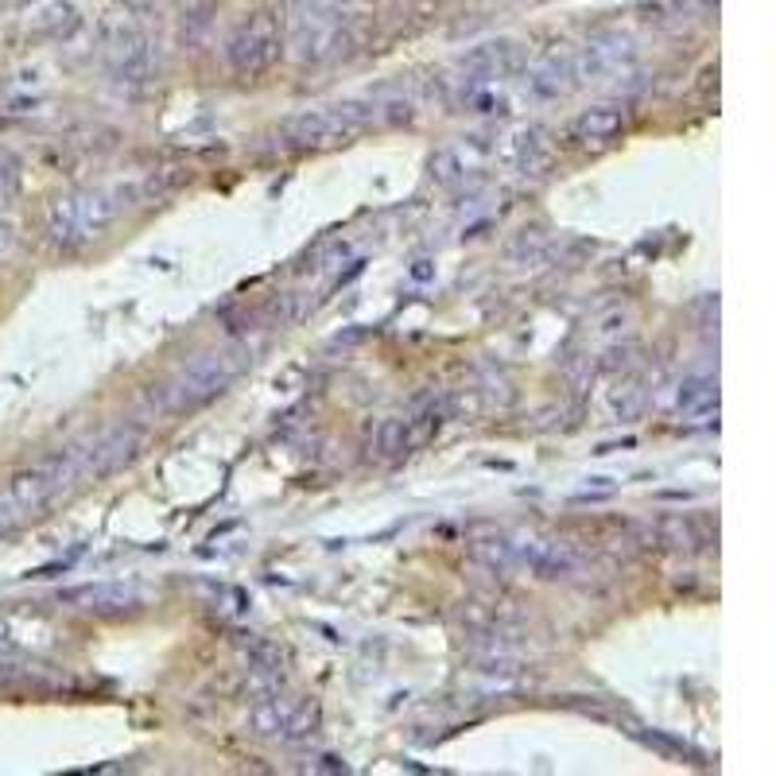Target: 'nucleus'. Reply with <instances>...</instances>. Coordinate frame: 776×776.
Instances as JSON below:
<instances>
[{
  "label": "nucleus",
  "mask_w": 776,
  "mask_h": 776,
  "mask_svg": "<svg viewBox=\"0 0 776 776\" xmlns=\"http://www.w3.org/2000/svg\"><path fill=\"white\" fill-rule=\"evenodd\" d=\"M132 206H140V187L136 183H113V187H94L66 195L58 203H51L47 214V233L55 245L78 249L86 241L101 238L121 214H129Z\"/></svg>",
  "instance_id": "1"
},
{
  "label": "nucleus",
  "mask_w": 776,
  "mask_h": 776,
  "mask_svg": "<svg viewBox=\"0 0 776 776\" xmlns=\"http://www.w3.org/2000/svg\"><path fill=\"white\" fill-rule=\"evenodd\" d=\"M381 106H361V101H338V106H319L280 124L276 144L287 152H323V147L350 144L358 132H365L376 121Z\"/></svg>",
  "instance_id": "2"
},
{
  "label": "nucleus",
  "mask_w": 776,
  "mask_h": 776,
  "mask_svg": "<svg viewBox=\"0 0 776 776\" xmlns=\"http://www.w3.org/2000/svg\"><path fill=\"white\" fill-rule=\"evenodd\" d=\"M241 365H245V353L241 350L203 353V358H195L187 369H179V373L160 389V401L155 404H160V412H167V416L203 408V404H210L214 396H221L229 384L238 381Z\"/></svg>",
  "instance_id": "3"
},
{
  "label": "nucleus",
  "mask_w": 776,
  "mask_h": 776,
  "mask_svg": "<svg viewBox=\"0 0 776 776\" xmlns=\"http://www.w3.org/2000/svg\"><path fill=\"white\" fill-rule=\"evenodd\" d=\"M280 47H284V24H280V17L269 9L253 12L226 43L229 70L241 74V78H256V74H264L276 63Z\"/></svg>",
  "instance_id": "4"
},
{
  "label": "nucleus",
  "mask_w": 776,
  "mask_h": 776,
  "mask_svg": "<svg viewBox=\"0 0 776 776\" xmlns=\"http://www.w3.org/2000/svg\"><path fill=\"white\" fill-rule=\"evenodd\" d=\"M524 66V47L516 40H490L470 47L458 58V78H450L462 98H470L474 90H490L498 78H509Z\"/></svg>",
  "instance_id": "5"
},
{
  "label": "nucleus",
  "mask_w": 776,
  "mask_h": 776,
  "mask_svg": "<svg viewBox=\"0 0 776 776\" xmlns=\"http://www.w3.org/2000/svg\"><path fill=\"white\" fill-rule=\"evenodd\" d=\"M147 435L140 427H113V431L98 435V439L83 442V447H70L74 462H78V478L86 482H98V478H109L117 470L132 462V458L144 450Z\"/></svg>",
  "instance_id": "6"
},
{
  "label": "nucleus",
  "mask_w": 776,
  "mask_h": 776,
  "mask_svg": "<svg viewBox=\"0 0 776 776\" xmlns=\"http://www.w3.org/2000/svg\"><path fill=\"white\" fill-rule=\"evenodd\" d=\"M630 58H633V43H630V35H621V32L594 35V40L582 43L579 51H571L579 86L598 83V78H610V74L621 70V66H630Z\"/></svg>",
  "instance_id": "7"
},
{
  "label": "nucleus",
  "mask_w": 776,
  "mask_h": 776,
  "mask_svg": "<svg viewBox=\"0 0 776 776\" xmlns=\"http://www.w3.org/2000/svg\"><path fill=\"white\" fill-rule=\"evenodd\" d=\"M253 726L261 734L284 737V742H299V737H310L315 726H319V707L310 703H264L253 711Z\"/></svg>",
  "instance_id": "8"
},
{
  "label": "nucleus",
  "mask_w": 776,
  "mask_h": 776,
  "mask_svg": "<svg viewBox=\"0 0 776 776\" xmlns=\"http://www.w3.org/2000/svg\"><path fill=\"white\" fill-rule=\"evenodd\" d=\"M625 124H630L625 106H594L571 121V140L582 152H602V147H610L625 132Z\"/></svg>",
  "instance_id": "9"
},
{
  "label": "nucleus",
  "mask_w": 776,
  "mask_h": 776,
  "mask_svg": "<svg viewBox=\"0 0 776 776\" xmlns=\"http://www.w3.org/2000/svg\"><path fill=\"white\" fill-rule=\"evenodd\" d=\"M63 602L78 605L83 613H101V617L140 610V594L132 587H121V582H94V587L63 590Z\"/></svg>",
  "instance_id": "10"
},
{
  "label": "nucleus",
  "mask_w": 776,
  "mask_h": 776,
  "mask_svg": "<svg viewBox=\"0 0 776 776\" xmlns=\"http://www.w3.org/2000/svg\"><path fill=\"white\" fill-rule=\"evenodd\" d=\"M524 86H528V94L532 98H539V101H556V98H564V94H571L575 86H579V78H575L571 51H551V55H544L528 70Z\"/></svg>",
  "instance_id": "11"
},
{
  "label": "nucleus",
  "mask_w": 776,
  "mask_h": 776,
  "mask_svg": "<svg viewBox=\"0 0 776 776\" xmlns=\"http://www.w3.org/2000/svg\"><path fill=\"white\" fill-rule=\"evenodd\" d=\"M412 447H416V442H412L408 416L381 419V427H376V450H381V458H401V455H408Z\"/></svg>",
  "instance_id": "12"
},
{
  "label": "nucleus",
  "mask_w": 776,
  "mask_h": 776,
  "mask_svg": "<svg viewBox=\"0 0 776 776\" xmlns=\"http://www.w3.org/2000/svg\"><path fill=\"white\" fill-rule=\"evenodd\" d=\"M719 408V384L714 381H687L679 389V412L687 416H699V412Z\"/></svg>",
  "instance_id": "13"
}]
</instances>
